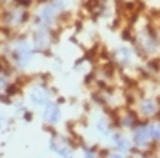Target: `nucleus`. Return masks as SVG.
Returning a JSON list of instances; mask_svg holds the SVG:
<instances>
[{
    "label": "nucleus",
    "mask_w": 160,
    "mask_h": 158,
    "mask_svg": "<svg viewBox=\"0 0 160 158\" xmlns=\"http://www.w3.org/2000/svg\"><path fill=\"white\" fill-rule=\"evenodd\" d=\"M33 53L35 51L31 47V42H28L26 38H20L9 47V62L18 69H26L33 60Z\"/></svg>",
    "instance_id": "nucleus-1"
},
{
    "label": "nucleus",
    "mask_w": 160,
    "mask_h": 158,
    "mask_svg": "<svg viewBox=\"0 0 160 158\" xmlns=\"http://www.w3.org/2000/svg\"><path fill=\"white\" fill-rule=\"evenodd\" d=\"M97 2H100V4H106V2H108V0H97Z\"/></svg>",
    "instance_id": "nucleus-17"
},
{
    "label": "nucleus",
    "mask_w": 160,
    "mask_h": 158,
    "mask_svg": "<svg viewBox=\"0 0 160 158\" xmlns=\"http://www.w3.org/2000/svg\"><path fill=\"white\" fill-rule=\"evenodd\" d=\"M6 126H8V118H6V115H2V113H0V131H4Z\"/></svg>",
    "instance_id": "nucleus-15"
},
{
    "label": "nucleus",
    "mask_w": 160,
    "mask_h": 158,
    "mask_svg": "<svg viewBox=\"0 0 160 158\" xmlns=\"http://www.w3.org/2000/svg\"><path fill=\"white\" fill-rule=\"evenodd\" d=\"M137 115L140 116V120H153V118H158L160 115V102L158 98H140L137 102Z\"/></svg>",
    "instance_id": "nucleus-5"
},
{
    "label": "nucleus",
    "mask_w": 160,
    "mask_h": 158,
    "mask_svg": "<svg viewBox=\"0 0 160 158\" xmlns=\"http://www.w3.org/2000/svg\"><path fill=\"white\" fill-rule=\"evenodd\" d=\"M148 126H149L151 142H153V146H157V144L160 142V118L148 120Z\"/></svg>",
    "instance_id": "nucleus-11"
},
{
    "label": "nucleus",
    "mask_w": 160,
    "mask_h": 158,
    "mask_svg": "<svg viewBox=\"0 0 160 158\" xmlns=\"http://www.w3.org/2000/svg\"><path fill=\"white\" fill-rule=\"evenodd\" d=\"M48 149H49L53 155H57L58 158H75V144L71 142L66 135L57 133V131H51L49 142H48Z\"/></svg>",
    "instance_id": "nucleus-3"
},
{
    "label": "nucleus",
    "mask_w": 160,
    "mask_h": 158,
    "mask_svg": "<svg viewBox=\"0 0 160 158\" xmlns=\"http://www.w3.org/2000/svg\"><path fill=\"white\" fill-rule=\"evenodd\" d=\"M155 151H157V158H160V142L155 146Z\"/></svg>",
    "instance_id": "nucleus-16"
},
{
    "label": "nucleus",
    "mask_w": 160,
    "mask_h": 158,
    "mask_svg": "<svg viewBox=\"0 0 160 158\" xmlns=\"http://www.w3.org/2000/svg\"><path fill=\"white\" fill-rule=\"evenodd\" d=\"M115 60L118 62L122 67H128L133 62V53H131L129 47H118V49L115 51Z\"/></svg>",
    "instance_id": "nucleus-10"
},
{
    "label": "nucleus",
    "mask_w": 160,
    "mask_h": 158,
    "mask_svg": "<svg viewBox=\"0 0 160 158\" xmlns=\"http://www.w3.org/2000/svg\"><path fill=\"white\" fill-rule=\"evenodd\" d=\"M106 158H128V156L122 155V153H118V151H109V153L106 155Z\"/></svg>",
    "instance_id": "nucleus-14"
},
{
    "label": "nucleus",
    "mask_w": 160,
    "mask_h": 158,
    "mask_svg": "<svg viewBox=\"0 0 160 158\" xmlns=\"http://www.w3.org/2000/svg\"><path fill=\"white\" fill-rule=\"evenodd\" d=\"M82 158H100L98 149L93 146H82Z\"/></svg>",
    "instance_id": "nucleus-12"
},
{
    "label": "nucleus",
    "mask_w": 160,
    "mask_h": 158,
    "mask_svg": "<svg viewBox=\"0 0 160 158\" xmlns=\"http://www.w3.org/2000/svg\"><path fill=\"white\" fill-rule=\"evenodd\" d=\"M140 122V116L137 115V111H124L118 116V122H117V129H126V131H131L137 124Z\"/></svg>",
    "instance_id": "nucleus-8"
},
{
    "label": "nucleus",
    "mask_w": 160,
    "mask_h": 158,
    "mask_svg": "<svg viewBox=\"0 0 160 158\" xmlns=\"http://www.w3.org/2000/svg\"><path fill=\"white\" fill-rule=\"evenodd\" d=\"M108 140H109L113 151H118V153L126 155V156L135 151V149H133V144H131V138L122 131V129H113V133L109 135Z\"/></svg>",
    "instance_id": "nucleus-7"
},
{
    "label": "nucleus",
    "mask_w": 160,
    "mask_h": 158,
    "mask_svg": "<svg viewBox=\"0 0 160 158\" xmlns=\"http://www.w3.org/2000/svg\"><path fill=\"white\" fill-rule=\"evenodd\" d=\"M40 116H42V122H44L46 126H49V127L58 126L60 122H62V104L55 102V100H49V102L42 107Z\"/></svg>",
    "instance_id": "nucleus-6"
},
{
    "label": "nucleus",
    "mask_w": 160,
    "mask_h": 158,
    "mask_svg": "<svg viewBox=\"0 0 160 158\" xmlns=\"http://www.w3.org/2000/svg\"><path fill=\"white\" fill-rule=\"evenodd\" d=\"M9 77H11V75L4 73V71H0V95H2V93H6V91H8V87L11 86Z\"/></svg>",
    "instance_id": "nucleus-13"
},
{
    "label": "nucleus",
    "mask_w": 160,
    "mask_h": 158,
    "mask_svg": "<svg viewBox=\"0 0 160 158\" xmlns=\"http://www.w3.org/2000/svg\"><path fill=\"white\" fill-rule=\"evenodd\" d=\"M113 126H111V120L108 116H97L95 118V131L98 133L100 136L104 138H109V135L113 133Z\"/></svg>",
    "instance_id": "nucleus-9"
},
{
    "label": "nucleus",
    "mask_w": 160,
    "mask_h": 158,
    "mask_svg": "<svg viewBox=\"0 0 160 158\" xmlns=\"http://www.w3.org/2000/svg\"><path fill=\"white\" fill-rule=\"evenodd\" d=\"M129 138H131V144H133V149H135V151H138V153L148 155V151H149L151 147H155V146H153V142H151L148 120H140L138 124L131 129Z\"/></svg>",
    "instance_id": "nucleus-2"
},
{
    "label": "nucleus",
    "mask_w": 160,
    "mask_h": 158,
    "mask_svg": "<svg viewBox=\"0 0 160 158\" xmlns=\"http://www.w3.org/2000/svg\"><path fill=\"white\" fill-rule=\"evenodd\" d=\"M49 100H53V93L48 86H35L28 93V106L33 109H42Z\"/></svg>",
    "instance_id": "nucleus-4"
}]
</instances>
